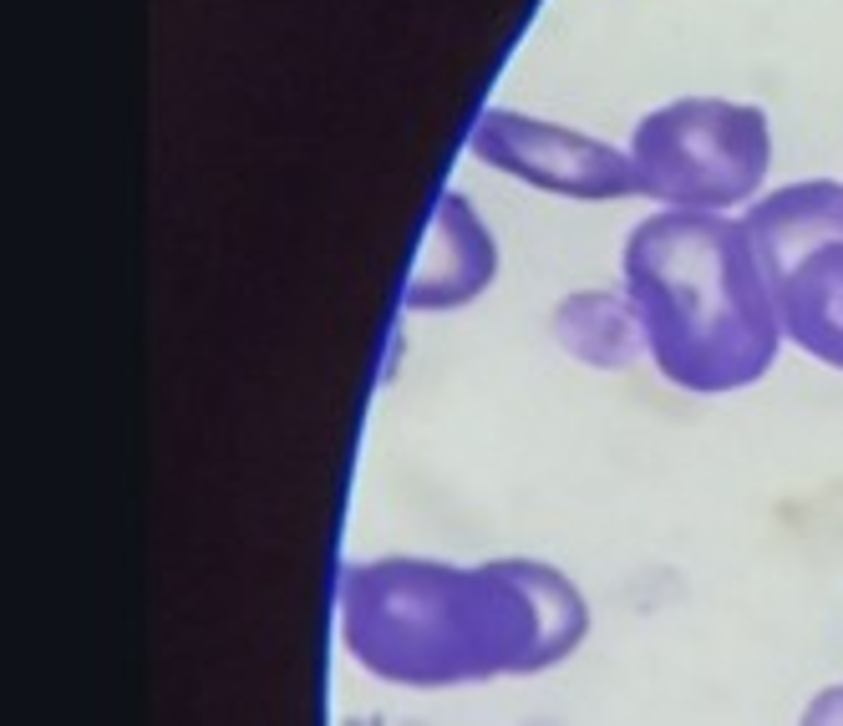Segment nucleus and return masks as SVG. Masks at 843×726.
Listing matches in <instances>:
<instances>
[{"label": "nucleus", "instance_id": "obj_1", "mask_svg": "<svg viewBox=\"0 0 843 726\" xmlns=\"http://www.w3.org/2000/svg\"><path fill=\"white\" fill-rule=\"evenodd\" d=\"M590 604L539 558H493L478 569L387 554L341 579V641L376 681L468 685L534 676L584 641Z\"/></svg>", "mask_w": 843, "mask_h": 726}, {"label": "nucleus", "instance_id": "obj_2", "mask_svg": "<svg viewBox=\"0 0 843 726\" xmlns=\"http://www.w3.org/2000/svg\"><path fill=\"white\" fill-rule=\"evenodd\" d=\"M620 269L650 361L671 387L721 396L773 371L783 321L742 219L721 209L650 214L625 239Z\"/></svg>", "mask_w": 843, "mask_h": 726}, {"label": "nucleus", "instance_id": "obj_3", "mask_svg": "<svg viewBox=\"0 0 843 726\" xmlns=\"http://www.w3.org/2000/svg\"><path fill=\"white\" fill-rule=\"evenodd\" d=\"M640 198L665 209H732L773 168V127L752 102L676 97L646 112L630 132Z\"/></svg>", "mask_w": 843, "mask_h": 726}, {"label": "nucleus", "instance_id": "obj_4", "mask_svg": "<svg viewBox=\"0 0 843 726\" xmlns=\"http://www.w3.org/2000/svg\"><path fill=\"white\" fill-rule=\"evenodd\" d=\"M747 239L793 346L843 371V183L808 178L757 198Z\"/></svg>", "mask_w": 843, "mask_h": 726}, {"label": "nucleus", "instance_id": "obj_5", "mask_svg": "<svg viewBox=\"0 0 843 726\" xmlns=\"http://www.w3.org/2000/svg\"><path fill=\"white\" fill-rule=\"evenodd\" d=\"M472 158L488 168L524 178L544 194L584 198V204H605V198H640V173L630 148L600 142L590 132L559 123H539L528 112L488 107L468 138Z\"/></svg>", "mask_w": 843, "mask_h": 726}, {"label": "nucleus", "instance_id": "obj_6", "mask_svg": "<svg viewBox=\"0 0 843 726\" xmlns=\"http://www.w3.org/2000/svg\"><path fill=\"white\" fill-rule=\"evenodd\" d=\"M498 275V244L488 234V223L478 219L468 194L443 188L437 214L428 223L422 254H417L412 275H407V310H457L478 300Z\"/></svg>", "mask_w": 843, "mask_h": 726}, {"label": "nucleus", "instance_id": "obj_7", "mask_svg": "<svg viewBox=\"0 0 843 726\" xmlns=\"http://www.w3.org/2000/svg\"><path fill=\"white\" fill-rule=\"evenodd\" d=\"M554 341L584 366L620 371V366L646 356V325L630 295L610 290H574L554 310Z\"/></svg>", "mask_w": 843, "mask_h": 726}, {"label": "nucleus", "instance_id": "obj_8", "mask_svg": "<svg viewBox=\"0 0 843 726\" xmlns=\"http://www.w3.org/2000/svg\"><path fill=\"white\" fill-rule=\"evenodd\" d=\"M808 722H843V685L823 691V696L808 706Z\"/></svg>", "mask_w": 843, "mask_h": 726}]
</instances>
